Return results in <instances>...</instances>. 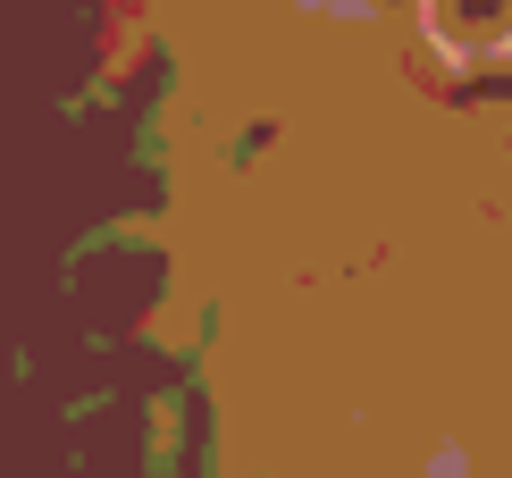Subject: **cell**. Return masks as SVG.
Masks as SVG:
<instances>
[{
  "label": "cell",
  "instance_id": "6da1fadb",
  "mask_svg": "<svg viewBox=\"0 0 512 478\" xmlns=\"http://www.w3.org/2000/svg\"><path fill=\"white\" fill-rule=\"evenodd\" d=\"M420 34L445 68H496L512 59V0H420Z\"/></svg>",
  "mask_w": 512,
  "mask_h": 478
}]
</instances>
